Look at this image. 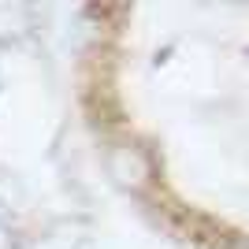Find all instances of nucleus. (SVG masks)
I'll list each match as a JSON object with an SVG mask.
<instances>
[{"instance_id":"1","label":"nucleus","mask_w":249,"mask_h":249,"mask_svg":"<svg viewBox=\"0 0 249 249\" xmlns=\"http://www.w3.org/2000/svg\"><path fill=\"white\" fill-rule=\"evenodd\" d=\"M112 171L119 182H130V186H142L149 178V160L142 156V149L134 145H119L112 153Z\"/></svg>"}]
</instances>
